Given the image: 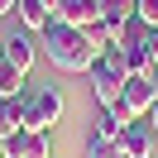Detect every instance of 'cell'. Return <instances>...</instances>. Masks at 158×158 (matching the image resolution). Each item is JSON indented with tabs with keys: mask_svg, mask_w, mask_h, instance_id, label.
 <instances>
[{
	"mask_svg": "<svg viewBox=\"0 0 158 158\" xmlns=\"http://www.w3.org/2000/svg\"><path fill=\"white\" fill-rule=\"evenodd\" d=\"M144 120H148V129H153V139H158V101H153V110H148Z\"/></svg>",
	"mask_w": 158,
	"mask_h": 158,
	"instance_id": "16",
	"label": "cell"
},
{
	"mask_svg": "<svg viewBox=\"0 0 158 158\" xmlns=\"http://www.w3.org/2000/svg\"><path fill=\"white\" fill-rule=\"evenodd\" d=\"M15 19H19L29 34H43L48 19H53V10L43 5V0H15Z\"/></svg>",
	"mask_w": 158,
	"mask_h": 158,
	"instance_id": "5",
	"label": "cell"
},
{
	"mask_svg": "<svg viewBox=\"0 0 158 158\" xmlns=\"http://www.w3.org/2000/svg\"><path fill=\"white\" fill-rule=\"evenodd\" d=\"M0 58H5V62H15V67H19L24 77H29V67H34V39H29V34H10Z\"/></svg>",
	"mask_w": 158,
	"mask_h": 158,
	"instance_id": "7",
	"label": "cell"
},
{
	"mask_svg": "<svg viewBox=\"0 0 158 158\" xmlns=\"http://www.w3.org/2000/svg\"><path fill=\"white\" fill-rule=\"evenodd\" d=\"M115 34H120V24H110V19H96V24L86 29V43L96 48V58H101V53H110V48H115Z\"/></svg>",
	"mask_w": 158,
	"mask_h": 158,
	"instance_id": "9",
	"label": "cell"
},
{
	"mask_svg": "<svg viewBox=\"0 0 158 158\" xmlns=\"http://www.w3.org/2000/svg\"><path fill=\"white\" fill-rule=\"evenodd\" d=\"M125 81H129V67H125V58H120V48L101 53L96 67H91V91H96V101L101 106H115L120 91H125Z\"/></svg>",
	"mask_w": 158,
	"mask_h": 158,
	"instance_id": "2",
	"label": "cell"
},
{
	"mask_svg": "<svg viewBox=\"0 0 158 158\" xmlns=\"http://www.w3.org/2000/svg\"><path fill=\"white\" fill-rule=\"evenodd\" d=\"M24 129V101L15 96V101H0V139H10V134H19Z\"/></svg>",
	"mask_w": 158,
	"mask_h": 158,
	"instance_id": "8",
	"label": "cell"
},
{
	"mask_svg": "<svg viewBox=\"0 0 158 158\" xmlns=\"http://www.w3.org/2000/svg\"><path fill=\"white\" fill-rule=\"evenodd\" d=\"M43 5H48V10H53V19H58V10L67 5V0H43Z\"/></svg>",
	"mask_w": 158,
	"mask_h": 158,
	"instance_id": "19",
	"label": "cell"
},
{
	"mask_svg": "<svg viewBox=\"0 0 158 158\" xmlns=\"http://www.w3.org/2000/svg\"><path fill=\"white\" fill-rule=\"evenodd\" d=\"M148 86H153V96H158V62L148 67Z\"/></svg>",
	"mask_w": 158,
	"mask_h": 158,
	"instance_id": "18",
	"label": "cell"
},
{
	"mask_svg": "<svg viewBox=\"0 0 158 158\" xmlns=\"http://www.w3.org/2000/svg\"><path fill=\"white\" fill-rule=\"evenodd\" d=\"M101 5V19H110V24H125L129 15H134V5L139 0H96Z\"/></svg>",
	"mask_w": 158,
	"mask_h": 158,
	"instance_id": "12",
	"label": "cell"
},
{
	"mask_svg": "<svg viewBox=\"0 0 158 158\" xmlns=\"http://www.w3.org/2000/svg\"><path fill=\"white\" fill-rule=\"evenodd\" d=\"M115 144H120V153H125V158H153V129H148V120L125 125Z\"/></svg>",
	"mask_w": 158,
	"mask_h": 158,
	"instance_id": "4",
	"label": "cell"
},
{
	"mask_svg": "<svg viewBox=\"0 0 158 158\" xmlns=\"http://www.w3.org/2000/svg\"><path fill=\"white\" fill-rule=\"evenodd\" d=\"M86 158H125V153H120L115 139H96V134H91L86 139Z\"/></svg>",
	"mask_w": 158,
	"mask_h": 158,
	"instance_id": "14",
	"label": "cell"
},
{
	"mask_svg": "<svg viewBox=\"0 0 158 158\" xmlns=\"http://www.w3.org/2000/svg\"><path fill=\"white\" fill-rule=\"evenodd\" d=\"M19 86H24V72L15 67V62L0 58V101H15V96H19Z\"/></svg>",
	"mask_w": 158,
	"mask_h": 158,
	"instance_id": "10",
	"label": "cell"
},
{
	"mask_svg": "<svg viewBox=\"0 0 158 158\" xmlns=\"http://www.w3.org/2000/svg\"><path fill=\"white\" fill-rule=\"evenodd\" d=\"M5 158H53V139L48 129H19L5 139Z\"/></svg>",
	"mask_w": 158,
	"mask_h": 158,
	"instance_id": "3",
	"label": "cell"
},
{
	"mask_svg": "<svg viewBox=\"0 0 158 158\" xmlns=\"http://www.w3.org/2000/svg\"><path fill=\"white\" fill-rule=\"evenodd\" d=\"M0 158H5V139H0Z\"/></svg>",
	"mask_w": 158,
	"mask_h": 158,
	"instance_id": "20",
	"label": "cell"
},
{
	"mask_svg": "<svg viewBox=\"0 0 158 158\" xmlns=\"http://www.w3.org/2000/svg\"><path fill=\"white\" fill-rule=\"evenodd\" d=\"M43 53H48V62L62 67V72H91L96 67V48L86 43V29H72V24H62V19H48V29H43Z\"/></svg>",
	"mask_w": 158,
	"mask_h": 158,
	"instance_id": "1",
	"label": "cell"
},
{
	"mask_svg": "<svg viewBox=\"0 0 158 158\" xmlns=\"http://www.w3.org/2000/svg\"><path fill=\"white\" fill-rule=\"evenodd\" d=\"M15 15V0H0V19H10Z\"/></svg>",
	"mask_w": 158,
	"mask_h": 158,
	"instance_id": "17",
	"label": "cell"
},
{
	"mask_svg": "<svg viewBox=\"0 0 158 158\" xmlns=\"http://www.w3.org/2000/svg\"><path fill=\"white\" fill-rule=\"evenodd\" d=\"M134 15H139L144 24H153V29H158V0H139V5H134Z\"/></svg>",
	"mask_w": 158,
	"mask_h": 158,
	"instance_id": "15",
	"label": "cell"
},
{
	"mask_svg": "<svg viewBox=\"0 0 158 158\" xmlns=\"http://www.w3.org/2000/svg\"><path fill=\"white\" fill-rule=\"evenodd\" d=\"M58 19L72 24V29H91V24L101 19V5H96V0H67V5L58 10Z\"/></svg>",
	"mask_w": 158,
	"mask_h": 158,
	"instance_id": "6",
	"label": "cell"
},
{
	"mask_svg": "<svg viewBox=\"0 0 158 158\" xmlns=\"http://www.w3.org/2000/svg\"><path fill=\"white\" fill-rule=\"evenodd\" d=\"M120 129H125V125L115 120V110H110V106H101V115H96V129H91V134H96V139H120Z\"/></svg>",
	"mask_w": 158,
	"mask_h": 158,
	"instance_id": "13",
	"label": "cell"
},
{
	"mask_svg": "<svg viewBox=\"0 0 158 158\" xmlns=\"http://www.w3.org/2000/svg\"><path fill=\"white\" fill-rule=\"evenodd\" d=\"M120 58H125L129 77H148V67H153V53L148 48H120Z\"/></svg>",
	"mask_w": 158,
	"mask_h": 158,
	"instance_id": "11",
	"label": "cell"
}]
</instances>
